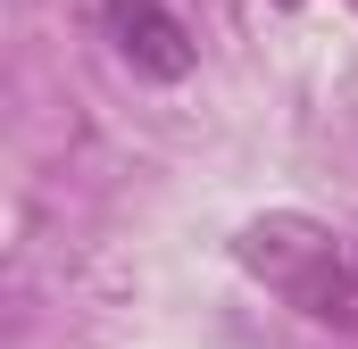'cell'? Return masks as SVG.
<instances>
[{
	"instance_id": "obj_1",
	"label": "cell",
	"mask_w": 358,
	"mask_h": 349,
	"mask_svg": "<svg viewBox=\"0 0 358 349\" xmlns=\"http://www.w3.org/2000/svg\"><path fill=\"white\" fill-rule=\"evenodd\" d=\"M242 266L267 274L283 299H300V308H317V316L342 308V250H334V233L308 225V216H267V225H250V233H242Z\"/></svg>"
},
{
	"instance_id": "obj_2",
	"label": "cell",
	"mask_w": 358,
	"mask_h": 349,
	"mask_svg": "<svg viewBox=\"0 0 358 349\" xmlns=\"http://www.w3.org/2000/svg\"><path fill=\"white\" fill-rule=\"evenodd\" d=\"M92 25L134 75H150V84H183L192 75V34H183V17L167 0H92Z\"/></svg>"
},
{
	"instance_id": "obj_3",
	"label": "cell",
	"mask_w": 358,
	"mask_h": 349,
	"mask_svg": "<svg viewBox=\"0 0 358 349\" xmlns=\"http://www.w3.org/2000/svg\"><path fill=\"white\" fill-rule=\"evenodd\" d=\"M283 8H292V0H283Z\"/></svg>"
}]
</instances>
